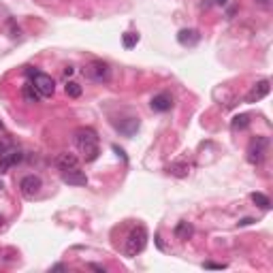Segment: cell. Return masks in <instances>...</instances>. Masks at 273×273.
<instances>
[{"instance_id":"cell-26","label":"cell","mask_w":273,"mask_h":273,"mask_svg":"<svg viewBox=\"0 0 273 273\" xmlns=\"http://www.w3.org/2000/svg\"><path fill=\"white\" fill-rule=\"evenodd\" d=\"M226 2H228V0H214V4H218V6H224Z\"/></svg>"},{"instance_id":"cell-4","label":"cell","mask_w":273,"mask_h":273,"mask_svg":"<svg viewBox=\"0 0 273 273\" xmlns=\"http://www.w3.org/2000/svg\"><path fill=\"white\" fill-rule=\"evenodd\" d=\"M84 75H86L88 79H92V82H96V84H102V82H109L111 68H109L107 62H102V60H92V62L84 68Z\"/></svg>"},{"instance_id":"cell-16","label":"cell","mask_w":273,"mask_h":273,"mask_svg":"<svg viewBox=\"0 0 273 273\" xmlns=\"http://www.w3.org/2000/svg\"><path fill=\"white\" fill-rule=\"evenodd\" d=\"M22 96H24V100H26V102H30V105H34V102H38V100L43 98V96L38 94V90H36V88L32 86L30 82L24 84V88H22Z\"/></svg>"},{"instance_id":"cell-14","label":"cell","mask_w":273,"mask_h":273,"mask_svg":"<svg viewBox=\"0 0 273 273\" xmlns=\"http://www.w3.org/2000/svg\"><path fill=\"white\" fill-rule=\"evenodd\" d=\"M192 232H194V226H192L190 222L182 220V222H178V226H175L173 235H175V239H180V242H188V239L192 237Z\"/></svg>"},{"instance_id":"cell-10","label":"cell","mask_w":273,"mask_h":273,"mask_svg":"<svg viewBox=\"0 0 273 273\" xmlns=\"http://www.w3.org/2000/svg\"><path fill=\"white\" fill-rule=\"evenodd\" d=\"M200 41V32L194 28H184L178 32V43L184 47H194Z\"/></svg>"},{"instance_id":"cell-6","label":"cell","mask_w":273,"mask_h":273,"mask_svg":"<svg viewBox=\"0 0 273 273\" xmlns=\"http://www.w3.org/2000/svg\"><path fill=\"white\" fill-rule=\"evenodd\" d=\"M41 186H43V182L38 175H26V178H22V182H20V190L26 198H34L38 194V190H41Z\"/></svg>"},{"instance_id":"cell-27","label":"cell","mask_w":273,"mask_h":273,"mask_svg":"<svg viewBox=\"0 0 273 273\" xmlns=\"http://www.w3.org/2000/svg\"><path fill=\"white\" fill-rule=\"evenodd\" d=\"M256 2L262 4V6H267V4H269V0H256Z\"/></svg>"},{"instance_id":"cell-21","label":"cell","mask_w":273,"mask_h":273,"mask_svg":"<svg viewBox=\"0 0 273 273\" xmlns=\"http://www.w3.org/2000/svg\"><path fill=\"white\" fill-rule=\"evenodd\" d=\"M203 269H226V262H212V260H205V262H203Z\"/></svg>"},{"instance_id":"cell-11","label":"cell","mask_w":273,"mask_h":273,"mask_svg":"<svg viewBox=\"0 0 273 273\" xmlns=\"http://www.w3.org/2000/svg\"><path fill=\"white\" fill-rule=\"evenodd\" d=\"M56 166H58L60 171H70V168L79 166V158L75 154H70V152H62V154L56 156Z\"/></svg>"},{"instance_id":"cell-8","label":"cell","mask_w":273,"mask_h":273,"mask_svg":"<svg viewBox=\"0 0 273 273\" xmlns=\"http://www.w3.org/2000/svg\"><path fill=\"white\" fill-rule=\"evenodd\" d=\"M62 182L68 184V186H86L88 175L77 166V168H70V171H62Z\"/></svg>"},{"instance_id":"cell-12","label":"cell","mask_w":273,"mask_h":273,"mask_svg":"<svg viewBox=\"0 0 273 273\" xmlns=\"http://www.w3.org/2000/svg\"><path fill=\"white\" fill-rule=\"evenodd\" d=\"M22 160V152L18 150H11V152H4L2 158H0V173H6L11 166H15Z\"/></svg>"},{"instance_id":"cell-3","label":"cell","mask_w":273,"mask_h":273,"mask_svg":"<svg viewBox=\"0 0 273 273\" xmlns=\"http://www.w3.org/2000/svg\"><path fill=\"white\" fill-rule=\"evenodd\" d=\"M26 75L30 77V84L36 88L38 94H41L43 98H47V96H54V92H56V82H54L52 75L41 73V70H34V68H26Z\"/></svg>"},{"instance_id":"cell-19","label":"cell","mask_w":273,"mask_h":273,"mask_svg":"<svg viewBox=\"0 0 273 273\" xmlns=\"http://www.w3.org/2000/svg\"><path fill=\"white\" fill-rule=\"evenodd\" d=\"M136 43H139V34L136 32H124L122 34V45L126 50H132V47H136Z\"/></svg>"},{"instance_id":"cell-18","label":"cell","mask_w":273,"mask_h":273,"mask_svg":"<svg viewBox=\"0 0 273 273\" xmlns=\"http://www.w3.org/2000/svg\"><path fill=\"white\" fill-rule=\"evenodd\" d=\"M250 126V116L248 114H242V116H235L230 122V128L232 130H244V128Z\"/></svg>"},{"instance_id":"cell-17","label":"cell","mask_w":273,"mask_h":273,"mask_svg":"<svg viewBox=\"0 0 273 273\" xmlns=\"http://www.w3.org/2000/svg\"><path fill=\"white\" fill-rule=\"evenodd\" d=\"M252 203L256 207H260V210H271V200L267 194H262V192H252Z\"/></svg>"},{"instance_id":"cell-13","label":"cell","mask_w":273,"mask_h":273,"mask_svg":"<svg viewBox=\"0 0 273 273\" xmlns=\"http://www.w3.org/2000/svg\"><path fill=\"white\" fill-rule=\"evenodd\" d=\"M116 128L124 136H132L136 130H139V118H124L122 122H116Z\"/></svg>"},{"instance_id":"cell-24","label":"cell","mask_w":273,"mask_h":273,"mask_svg":"<svg viewBox=\"0 0 273 273\" xmlns=\"http://www.w3.org/2000/svg\"><path fill=\"white\" fill-rule=\"evenodd\" d=\"M73 73H75L73 66H66V68H64V75H73Z\"/></svg>"},{"instance_id":"cell-5","label":"cell","mask_w":273,"mask_h":273,"mask_svg":"<svg viewBox=\"0 0 273 273\" xmlns=\"http://www.w3.org/2000/svg\"><path fill=\"white\" fill-rule=\"evenodd\" d=\"M269 150V139L267 136H256V139L250 141V146H248V162L250 164H260L264 154H267Z\"/></svg>"},{"instance_id":"cell-1","label":"cell","mask_w":273,"mask_h":273,"mask_svg":"<svg viewBox=\"0 0 273 273\" xmlns=\"http://www.w3.org/2000/svg\"><path fill=\"white\" fill-rule=\"evenodd\" d=\"M75 146L77 150L84 154L86 162H94L100 154V148H98V134H96L94 128L90 126H84V128H77L75 130Z\"/></svg>"},{"instance_id":"cell-29","label":"cell","mask_w":273,"mask_h":273,"mask_svg":"<svg viewBox=\"0 0 273 273\" xmlns=\"http://www.w3.org/2000/svg\"><path fill=\"white\" fill-rule=\"evenodd\" d=\"M0 188H2V182H0Z\"/></svg>"},{"instance_id":"cell-20","label":"cell","mask_w":273,"mask_h":273,"mask_svg":"<svg viewBox=\"0 0 273 273\" xmlns=\"http://www.w3.org/2000/svg\"><path fill=\"white\" fill-rule=\"evenodd\" d=\"M64 90H66V94L70 96V98H79V96H82V86H79L77 82H68L66 86H64Z\"/></svg>"},{"instance_id":"cell-7","label":"cell","mask_w":273,"mask_h":273,"mask_svg":"<svg viewBox=\"0 0 273 273\" xmlns=\"http://www.w3.org/2000/svg\"><path fill=\"white\" fill-rule=\"evenodd\" d=\"M269 92H271V82H269V79H260V82L254 84L252 90L246 94V102H258V100H262Z\"/></svg>"},{"instance_id":"cell-28","label":"cell","mask_w":273,"mask_h":273,"mask_svg":"<svg viewBox=\"0 0 273 273\" xmlns=\"http://www.w3.org/2000/svg\"><path fill=\"white\" fill-rule=\"evenodd\" d=\"M2 128H4V124H2V120H0V130H2Z\"/></svg>"},{"instance_id":"cell-2","label":"cell","mask_w":273,"mask_h":273,"mask_svg":"<svg viewBox=\"0 0 273 273\" xmlns=\"http://www.w3.org/2000/svg\"><path fill=\"white\" fill-rule=\"evenodd\" d=\"M146 246H148V228L146 226H134L126 237L124 254L128 256V258H132V256L141 254L143 250H146Z\"/></svg>"},{"instance_id":"cell-15","label":"cell","mask_w":273,"mask_h":273,"mask_svg":"<svg viewBox=\"0 0 273 273\" xmlns=\"http://www.w3.org/2000/svg\"><path fill=\"white\" fill-rule=\"evenodd\" d=\"M166 173L173 175V178H188L190 164L186 162V160H180V162H171V164L166 166Z\"/></svg>"},{"instance_id":"cell-23","label":"cell","mask_w":273,"mask_h":273,"mask_svg":"<svg viewBox=\"0 0 273 273\" xmlns=\"http://www.w3.org/2000/svg\"><path fill=\"white\" fill-rule=\"evenodd\" d=\"M64 269H66L64 264H54V267H52V271H64Z\"/></svg>"},{"instance_id":"cell-30","label":"cell","mask_w":273,"mask_h":273,"mask_svg":"<svg viewBox=\"0 0 273 273\" xmlns=\"http://www.w3.org/2000/svg\"><path fill=\"white\" fill-rule=\"evenodd\" d=\"M0 224H2V218H0Z\"/></svg>"},{"instance_id":"cell-9","label":"cell","mask_w":273,"mask_h":273,"mask_svg":"<svg viewBox=\"0 0 273 273\" xmlns=\"http://www.w3.org/2000/svg\"><path fill=\"white\" fill-rule=\"evenodd\" d=\"M150 105L154 111H158V114H164V111H171V107H173V96L168 92H160L152 98Z\"/></svg>"},{"instance_id":"cell-22","label":"cell","mask_w":273,"mask_h":273,"mask_svg":"<svg viewBox=\"0 0 273 273\" xmlns=\"http://www.w3.org/2000/svg\"><path fill=\"white\" fill-rule=\"evenodd\" d=\"M254 218H244V220H239V226H248V224H252Z\"/></svg>"},{"instance_id":"cell-25","label":"cell","mask_w":273,"mask_h":273,"mask_svg":"<svg viewBox=\"0 0 273 273\" xmlns=\"http://www.w3.org/2000/svg\"><path fill=\"white\" fill-rule=\"evenodd\" d=\"M90 269H96V271H102V273H105V267H100V264H90Z\"/></svg>"}]
</instances>
